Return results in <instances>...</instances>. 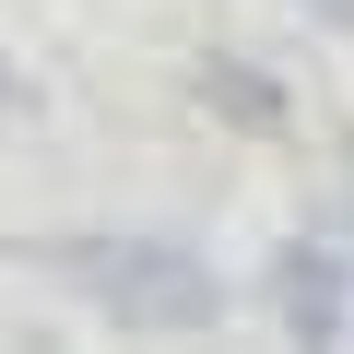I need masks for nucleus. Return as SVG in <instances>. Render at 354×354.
Listing matches in <instances>:
<instances>
[{
    "label": "nucleus",
    "instance_id": "1",
    "mask_svg": "<svg viewBox=\"0 0 354 354\" xmlns=\"http://www.w3.org/2000/svg\"><path fill=\"white\" fill-rule=\"evenodd\" d=\"M59 272L95 307H118L130 330H201L213 319V272L189 248H153V236H130V248H59Z\"/></svg>",
    "mask_w": 354,
    "mask_h": 354
},
{
    "label": "nucleus",
    "instance_id": "2",
    "mask_svg": "<svg viewBox=\"0 0 354 354\" xmlns=\"http://www.w3.org/2000/svg\"><path fill=\"white\" fill-rule=\"evenodd\" d=\"M272 319H283L295 342H342V330H354V295H342V248H330V236H295V248L272 260Z\"/></svg>",
    "mask_w": 354,
    "mask_h": 354
},
{
    "label": "nucleus",
    "instance_id": "3",
    "mask_svg": "<svg viewBox=\"0 0 354 354\" xmlns=\"http://www.w3.org/2000/svg\"><path fill=\"white\" fill-rule=\"evenodd\" d=\"M307 24H330V36H354V0H295Z\"/></svg>",
    "mask_w": 354,
    "mask_h": 354
},
{
    "label": "nucleus",
    "instance_id": "4",
    "mask_svg": "<svg viewBox=\"0 0 354 354\" xmlns=\"http://www.w3.org/2000/svg\"><path fill=\"white\" fill-rule=\"evenodd\" d=\"M0 95H12V71H0Z\"/></svg>",
    "mask_w": 354,
    "mask_h": 354
}]
</instances>
